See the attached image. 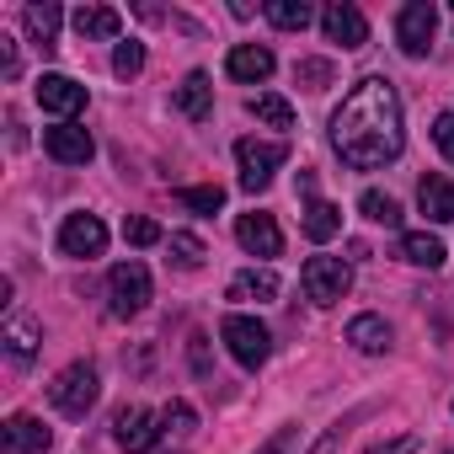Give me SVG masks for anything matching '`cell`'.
I'll return each mask as SVG.
<instances>
[{"instance_id":"6da1fadb","label":"cell","mask_w":454,"mask_h":454,"mask_svg":"<svg viewBox=\"0 0 454 454\" xmlns=\"http://www.w3.org/2000/svg\"><path fill=\"white\" fill-rule=\"evenodd\" d=\"M332 150L353 171H380L406 150V123H401V97L385 75H364L342 107L332 113Z\"/></svg>"},{"instance_id":"7a4b0ae2","label":"cell","mask_w":454,"mask_h":454,"mask_svg":"<svg viewBox=\"0 0 454 454\" xmlns=\"http://www.w3.org/2000/svg\"><path fill=\"white\" fill-rule=\"evenodd\" d=\"M219 337H224V348H231V358H236L241 369H262V364H268V353H273L268 326H262L257 316H241V310L219 321Z\"/></svg>"},{"instance_id":"3957f363","label":"cell","mask_w":454,"mask_h":454,"mask_svg":"<svg viewBox=\"0 0 454 454\" xmlns=\"http://www.w3.org/2000/svg\"><path fill=\"white\" fill-rule=\"evenodd\" d=\"M150 305V268L145 262H118L113 273H107V316H118V321H129V316H139Z\"/></svg>"},{"instance_id":"277c9868","label":"cell","mask_w":454,"mask_h":454,"mask_svg":"<svg viewBox=\"0 0 454 454\" xmlns=\"http://www.w3.org/2000/svg\"><path fill=\"white\" fill-rule=\"evenodd\" d=\"M300 284H305L310 305H337L353 289V268H348V257H310L300 268Z\"/></svg>"},{"instance_id":"5b68a950","label":"cell","mask_w":454,"mask_h":454,"mask_svg":"<svg viewBox=\"0 0 454 454\" xmlns=\"http://www.w3.org/2000/svg\"><path fill=\"white\" fill-rule=\"evenodd\" d=\"M97 395H102V380H97V369L81 358V364H70V369H59V380L49 385V401L65 411V417H86L91 406H97Z\"/></svg>"},{"instance_id":"8992f818","label":"cell","mask_w":454,"mask_h":454,"mask_svg":"<svg viewBox=\"0 0 454 454\" xmlns=\"http://www.w3.org/2000/svg\"><path fill=\"white\" fill-rule=\"evenodd\" d=\"M284 160H289V145L284 139H241L236 145V166H241V187L247 192H262Z\"/></svg>"},{"instance_id":"52a82bcc","label":"cell","mask_w":454,"mask_h":454,"mask_svg":"<svg viewBox=\"0 0 454 454\" xmlns=\"http://www.w3.org/2000/svg\"><path fill=\"white\" fill-rule=\"evenodd\" d=\"M433 33H438V6L433 0H406L395 12V43L406 59H422L433 49Z\"/></svg>"},{"instance_id":"ba28073f","label":"cell","mask_w":454,"mask_h":454,"mask_svg":"<svg viewBox=\"0 0 454 454\" xmlns=\"http://www.w3.org/2000/svg\"><path fill=\"white\" fill-rule=\"evenodd\" d=\"M33 97H38V107H43V113H54L59 123H75V113L86 107V86H81V81H70V75H59V70L38 75Z\"/></svg>"},{"instance_id":"9c48e42d","label":"cell","mask_w":454,"mask_h":454,"mask_svg":"<svg viewBox=\"0 0 454 454\" xmlns=\"http://www.w3.org/2000/svg\"><path fill=\"white\" fill-rule=\"evenodd\" d=\"M160 417L155 411H145V406H123L118 417H113V438H118V449L123 454H150L155 443H160Z\"/></svg>"},{"instance_id":"30bf717a","label":"cell","mask_w":454,"mask_h":454,"mask_svg":"<svg viewBox=\"0 0 454 454\" xmlns=\"http://www.w3.org/2000/svg\"><path fill=\"white\" fill-rule=\"evenodd\" d=\"M59 252L65 257H102L107 252V224L97 219V214H65V224H59Z\"/></svg>"},{"instance_id":"8fae6325","label":"cell","mask_w":454,"mask_h":454,"mask_svg":"<svg viewBox=\"0 0 454 454\" xmlns=\"http://www.w3.org/2000/svg\"><path fill=\"white\" fill-rule=\"evenodd\" d=\"M321 33L326 43H342V49H364L369 43V22L358 6H348V0H332V6L321 12Z\"/></svg>"},{"instance_id":"7c38bea8","label":"cell","mask_w":454,"mask_h":454,"mask_svg":"<svg viewBox=\"0 0 454 454\" xmlns=\"http://www.w3.org/2000/svg\"><path fill=\"white\" fill-rule=\"evenodd\" d=\"M43 150H49L59 166H86V160L97 155V139H91L81 123H54V129H43Z\"/></svg>"},{"instance_id":"4fadbf2b","label":"cell","mask_w":454,"mask_h":454,"mask_svg":"<svg viewBox=\"0 0 454 454\" xmlns=\"http://www.w3.org/2000/svg\"><path fill=\"white\" fill-rule=\"evenodd\" d=\"M236 241H241L252 257H278V252H284V231H278V219H273V214H262V208L236 219Z\"/></svg>"},{"instance_id":"5bb4252c","label":"cell","mask_w":454,"mask_h":454,"mask_svg":"<svg viewBox=\"0 0 454 454\" xmlns=\"http://www.w3.org/2000/svg\"><path fill=\"white\" fill-rule=\"evenodd\" d=\"M273 70H278V59H273V49H262V43H236L231 59H224V75L241 81V86H262Z\"/></svg>"},{"instance_id":"9a60e30c","label":"cell","mask_w":454,"mask_h":454,"mask_svg":"<svg viewBox=\"0 0 454 454\" xmlns=\"http://www.w3.org/2000/svg\"><path fill=\"white\" fill-rule=\"evenodd\" d=\"M278 273L273 268H247V273H236L231 278V289H224V294H231L236 305H268V300H278Z\"/></svg>"},{"instance_id":"2e32d148","label":"cell","mask_w":454,"mask_h":454,"mask_svg":"<svg viewBox=\"0 0 454 454\" xmlns=\"http://www.w3.org/2000/svg\"><path fill=\"white\" fill-rule=\"evenodd\" d=\"M171 107L182 113V118H192V123H203L208 113H214V81L203 75V70H192L182 86H176V97H171Z\"/></svg>"},{"instance_id":"e0dca14e","label":"cell","mask_w":454,"mask_h":454,"mask_svg":"<svg viewBox=\"0 0 454 454\" xmlns=\"http://www.w3.org/2000/svg\"><path fill=\"white\" fill-rule=\"evenodd\" d=\"M417 203L433 224H454V182L449 176H422L417 182Z\"/></svg>"},{"instance_id":"ac0fdd59","label":"cell","mask_w":454,"mask_h":454,"mask_svg":"<svg viewBox=\"0 0 454 454\" xmlns=\"http://www.w3.org/2000/svg\"><path fill=\"white\" fill-rule=\"evenodd\" d=\"M401 257L411 268H443L449 262V247L433 236V231H401Z\"/></svg>"},{"instance_id":"d6986e66","label":"cell","mask_w":454,"mask_h":454,"mask_svg":"<svg viewBox=\"0 0 454 454\" xmlns=\"http://www.w3.org/2000/svg\"><path fill=\"white\" fill-rule=\"evenodd\" d=\"M6 438H12L17 454H49V449H54V433H49L38 417H27V411H17V417L6 422Z\"/></svg>"},{"instance_id":"ffe728a7","label":"cell","mask_w":454,"mask_h":454,"mask_svg":"<svg viewBox=\"0 0 454 454\" xmlns=\"http://www.w3.org/2000/svg\"><path fill=\"white\" fill-rule=\"evenodd\" d=\"M59 22H65V12L54 6V0H43V6H27L22 12V27H27V38L49 54L54 49V38H59Z\"/></svg>"},{"instance_id":"44dd1931","label":"cell","mask_w":454,"mask_h":454,"mask_svg":"<svg viewBox=\"0 0 454 454\" xmlns=\"http://www.w3.org/2000/svg\"><path fill=\"white\" fill-rule=\"evenodd\" d=\"M300 231H305L316 247H321V241H332V236L342 231V208H337V203L310 198V203H305V219H300Z\"/></svg>"},{"instance_id":"7402d4cb","label":"cell","mask_w":454,"mask_h":454,"mask_svg":"<svg viewBox=\"0 0 454 454\" xmlns=\"http://www.w3.org/2000/svg\"><path fill=\"white\" fill-rule=\"evenodd\" d=\"M70 22H75L81 38H118V33H123V17H118L113 6H81Z\"/></svg>"},{"instance_id":"603a6c76","label":"cell","mask_w":454,"mask_h":454,"mask_svg":"<svg viewBox=\"0 0 454 454\" xmlns=\"http://www.w3.org/2000/svg\"><path fill=\"white\" fill-rule=\"evenodd\" d=\"M268 22L278 27V33H305L310 22H316V12H310V0H268Z\"/></svg>"},{"instance_id":"cb8c5ba5","label":"cell","mask_w":454,"mask_h":454,"mask_svg":"<svg viewBox=\"0 0 454 454\" xmlns=\"http://www.w3.org/2000/svg\"><path fill=\"white\" fill-rule=\"evenodd\" d=\"M348 342H353L358 353H385V348H390V326H385V316H358V321L348 326Z\"/></svg>"},{"instance_id":"d4e9b609","label":"cell","mask_w":454,"mask_h":454,"mask_svg":"<svg viewBox=\"0 0 454 454\" xmlns=\"http://www.w3.org/2000/svg\"><path fill=\"white\" fill-rule=\"evenodd\" d=\"M38 342H43V332H38V321H33V316H17V321L6 326V353H12L17 364H33Z\"/></svg>"},{"instance_id":"484cf974","label":"cell","mask_w":454,"mask_h":454,"mask_svg":"<svg viewBox=\"0 0 454 454\" xmlns=\"http://www.w3.org/2000/svg\"><path fill=\"white\" fill-rule=\"evenodd\" d=\"M358 214L374 219V224H385V231H401V203H395L390 192H380V187H369V192L358 198Z\"/></svg>"},{"instance_id":"4316f807","label":"cell","mask_w":454,"mask_h":454,"mask_svg":"<svg viewBox=\"0 0 454 454\" xmlns=\"http://www.w3.org/2000/svg\"><path fill=\"white\" fill-rule=\"evenodd\" d=\"M247 113H252L257 123H268V129H294V107H289L284 97H273V91L252 97V102H247Z\"/></svg>"},{"instance_id":"83f0119b","label":"cell","mask_w":454,"mask_h":454,"mask_svg":"<svg viewBox=\"0 0 454 454\" xmlns=\"http://www.w3.org/2000/svg\"><path fill=\"white\" fill-rule=\"evenodd\" d=\"M166 247H171V262H176V268H187V273H192V268H203V257H208V247H203L192 231H176Z\"/></svg>"},{"instance_id":"f1b7e54d","label":"cell","mask_w":454,"mask_h":454,"mask_svg":"<svg viewBox=\"0 0 454 454\" xmlns=\"http://www.w3.org/2000/svg\"><path fill=\"white\" fill-rule=\"evenodd\" d=\"M332 75H337V70H332V59H300V65H294V81H300L305 91H326V86H332Z\"/></svg>"},{"instance_id":"f546056e","label":"cell","mask_w":454,"mask_h":454,"mask_svg":"<svg viewBox=\"0 0 454 454\" xmlns=\"http://www.w3.org/2000/svg\"><path fill=\"white\" fill-rule=\"evenodd\" d=\"M176 203H187L198 214H219L224 208V187H176Z\"/></svg>"},{"instance_id":"4dcf8cb0","label":"cell","mask_w":454,"mask_h":454,"mask_svg":"<svg viewBox=\"0 0 454 454\" xmlns=\"http://www.w3.org/2000/svg\"><path fill=\"white\" fill-rule=\"evenodd\" d=\"M139 70H145V43H134V38H129V43H118V49H113V75L134 81Z\"/></svg>"},{"instance_id":"1f68e13d","label":"cell","mask_w":454,"mask_h":454,"mask_svg":"<svg viewBox=\"0 0 454 454\" xmlns=\"http://www.w3.org/2000/svg\"><path fill=\"white\" fill-rule=\"evenodd\" d=\"M123 241H129V247H155V241H160V224L145 219V214H134V219H123Z\"/></svg>"},{"instance_id":"d6a6232c","label":"cell","mask_w":454,"mask_h":454,"mask_svg":"<svg viewBox=\"0 0 454 454\" xmlns=\"http://www.w3.org/2000/svg\"><path fill=\"white\" fill-rule=\"evenodd\" d=\"M160 422H166L171 433H192V427H198V411H192L187 401H171V406L160 411Z\"/></svg>"},{"instance_id":"836d02e7","label":"cell","mask_w":454,"mask_h":454,"mask_svg":"<svg viewBox=\"0 0 454 454\" xmlns=\"http://www.w3.org/2000/svg\"><path fill=\"white\" fill-rule=\"evenodd\" d=\"M433 145L454 160V113H438V118H433Z\"/></svg>"},{"instance_id":"e575fe53","label":"cell","mask_w":454,"mask_h":454,"mask_svg":"<svg viewBox=\"0 0 454 454\" xmlns=\"http://www.w3.org/2000/svg\"><path fill=\"white\" fill-rule=\"evenodd\" d=\"M187 358H192V374H198V380L214 374V364H208V337H192V342H187Z\"/></svg>"},{"instance_id":"d590c367","label":"cell","mask_w":454,"mask_h":454,"mask_svg":"<svg viewBox=\"0 0 454 454\" xmlns=\"http://www.w3.org/2000/svg\"><path fill=\"white\" fill-rule=\"evenodd\" d=\"M294 438H300V427H278V433H273L257 454H289V449H294Z\"/></svg>"},{"instance_id":"8d00e7d4","label":"cell","mask_w":454,"mask_h":454,"mask_svg":"<svg viewBox=\"0 0 454 454\" xmlns=\"http://www.w3.org/2000/svg\"><path fill=\"white\" fill-rule=\"evenodd\" d=\"M0 75H17V43L0 33Z\"/></svg>"},{"instance_id":"74e56055","label":"cell","mask_w":454,"mask_h":454,"mask_svg":"<svg viewBox=\"0 0 454 454\" xmlns=\"http://www.w3.org/2000/svg\"><path fill=\"white\" fill-rule=\"evenodd\" d=\"M369 454H417V438L406 433V438H390V443H380V449H369Z\"/></svg>"},{"instance_id":"f35d334b","label":"cell","mask_w":454,"mask_h":454,"mask_svg":"<svg viewBox=\"0 0 454 454\" xmlns=\"http://www.w3.org/2000/svg\"><path fill=\"white\" fill-rule=\"evenodd\" d=\"M342 433H348V427H342V422H337V427H326V438H321V443H316V449H310V454H332V449H337V443H342Z\"/></svg>"}]
</instances>
